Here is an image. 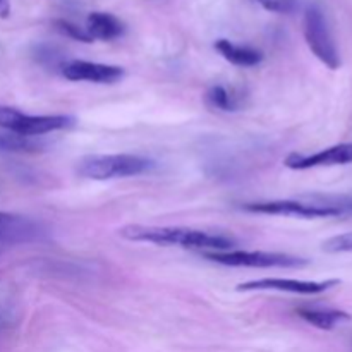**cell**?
<instances>
[{
  "label": "cell",
  "mask_w": 352,
  "mask_h": 352,
  "mask_svg": "<svg viewBox=\"0 0 352 352\" xmlns=\"http://www.w3.org/2000/svg\"><path fill=\"white\" fill-rule=\"evenodd\" d=\"M119 236L133 243H150L157 246H177L184 250H208L210 253L230 251L237 241L223 234L206 230L188 229V227H157V226H126L119 230Z\"/></svg>",
  "instance_id": "cell-1"
},
{
  "label": "cell",
  "mask_w": 352,
  "mask_h": 352,
  "mask_svg": "<svg viewBox=\"0 0 352 352\" xmlns=\"http://www.w3.org/2000/svg\"><path fill=\"white\" fill-rule=\"evenodd\" d=\"M153 168L150 158L140 155H88L82 157L76 165L78 175L93 181H109V179L134 177L146 174Z\"/></svg>",
  "instance_id": "cell-2"
},
{
  "label": "cell",
  "mask_w": 352,
  "mask_h": 352,
  "mask_svg": "<svg viewBox=\"0 0 352 352\" xmlns=\"http://www.w3.org/2000/svg\"><path fill=\"white\" fill-rule=\"evenodd\" d=\"M76 124L71 116H28L12 107L0 105V129L21 136H45L55 131L69 129Z\"/></svg>",
  "instance_id": "cell-3"
},
{
  "label": "cell",
  "mask_w": 352,
  "mask_h": 352,
  "mask_svg": "<svg viewBox=\"0 0 352 352\" xmlns=\"http://www.w3.org/2000/svg\"><path fill=\"white\" fill-rule=\"evenodd\" d=\"M206 260L226 267H248V268H301L308 265L305 258L292 256L285 253H270V251H222V253H206Z\"/></svg>",
  "instance_id": "cell-4"
},
{
  "label": "cell",
  "mask_w": 352,
  "mask_h": 352,
  "mask_svg": "<svg viewBox=\"0 0 352 352\" xmlns=\"http://www.w3.org/2000/svg\"><path fill=\"white\" fill-rule=\"evenodd\" d=\"M305 38L309 50L329 69L340 67V55L333 41L325 16L316 6L308 7L305 14Z\"/></svg>",
  "instance_id": "cell-5"
},
{
  "label": "cell",
  "mask_w": 352,
  "mask_h": 352,
  "mask_svg": "<svg viewBox=\"0 0 352 352\" xmlns=\"http://www.w3.org/2000/svg\"><path fill=\"white\" fill-rule=\"evenodd\" d=\"M243 210L250 213L261 215H280V217H299V219H325L337 217L342 213V208L337 205H322V203H305L296 199H277V201H256L246 203Z\"/></svg>",
  "instance_id": "cell-6"
},
{
  "label": "cell",
  "mask_w": 352,
  "mask_h": 352,
  "mask_svg": "<svg viewBox=\"0 0 352 352\" xmlns=\"http://www.w3.org/2000/svg\"><path fill=\"white\" fill-rule=\"evenodd\" d=\"M339 280H298V278H260V280H250L244 284L237 285L239 292H251V291H277V292H291V294H322L329 289L336 287Z\"/></svg>",
  "instance_id": "cell-7"
},
{
  "label": "cell",
  "mask_w": 352,
  "mask_h": 352,
  "mask_svg": "<svg viewBox=\"0 0 352 352\" xmlns=\"http://www.w3.org/2000/svg\"><path fill=\"white\" fill-rule=\"evenodd\" d=\"M62 74L69 81H86L96 85H113L124 78V69L119 65L98 64L88 60H71L62 65Z\"/></svg>",
  "instance_id": "cell-8"
},
{
  "label": "cell",
  "mask_w": 352,
  "mask_h": 352,
  "mask_svg": "<svg viewBox=\"0 0 352 352\" xmlns=\"http://www.w3.org/2000/svg\"><path fill=\"white\" fill-rule=\"evenodd\" d=\"M45 234L47 232L41 223L28 217L0 212V243L2 244L33 243V241H40Z\"/></svg>",
  "instance_id": "cell-9"
},
{
  "label": "cell",
  "mask_w": 352,
  "mask_h": 352,
  "mask_svg": "<svg viewBox=\"0 0 352 352\" xmlns=\"http://www.w3.org/2000/svg\"><path fill=\"white\" fill-rule=\"evenodd\" d=\"M352 162V144L342 143L330 146L327 150L313 155L292 153L285 158V167L292 170H306V168L325 167V165H346Z\"/></svg>",
  "instance_id": "cell-10"
},
{
  "label": "cell",
  "mask_w": 352,
  "mask_h": 352,
  "mask_svg": "<svg viewBox=\"0 0 352 352\" xmlns=\"http://www.w3.org/2000/svg\"><path fill=\"white\" fill-rule=\"evenodd\" d=\"M86 31L93 40L110 41L124 34V23L109 12H91L86 23Z\"/></svg>",
  "instance_id": "cell-11"
},
{
  "label": "cell",
  "mask_w": 352,
  "mask_h": 352,
  "mask_svg": "<svg viewBox=\"0 0 352 352\" xmlns=\"http://www.w3.org/2000/svg\"><path fill=\"white\" fill-rule=\"evenodd\" d=\"M215 48L226 60L234 65H239V67H254L263 60V54L260 50L236 45L229 40H219L215 43Z\"/></svg>",
  "instance_id": "cell-12"
},
{
  "label": "cell",
  "mask_w": 352,
  "mask_h": 352,
  "mask_svg": "<svg viewBox=\"0 0 352 352\" xmlns=\"http://www.w3.org/2000/svg\"><path fill=\"white\" fill-rule=\"evenodd\" d=\"M47 148L48 141L43 136H21L0 131V151L3 153H40Z\"/></svg>",
  "instance_id": "cell-13"
},
{
  "label": "cell",
  "mask_w": 352,
  "mask_h": 352,
  "mask_svg": "<svg viewBox=\"0 0 352 352\" xmlns=\"http://www.w3.org/2000/svg\"><path fill=\"white\" fill-rule=\"evenodd\" d=\"M298 315L309 325L316 327L320 330H332L340 323L349 322L351 316L344 311L337 309H322V308H299Z\"/></svg>",
  "instance_id": "cell-14"
},
{
  "label": "cell",
  "mask_w": 352,
  "mask_h": 352,
  "mask_svg": "<svg viewBox=\"0 0 352 352\" xmlns=\"http://www.w3.org/2000/svg\"><path fill=\"white\" fill-rule=\"evenodd\" d=\"M206 103H208L212 109L222 110V112H236L241 110L243 107V93L236 91L232 88H227L223 85H215L206 91L205 95Z\"/></svg>",
  "instance_id": "cell-15"
},
{
  "label": "cell",
  "mask_w": 352,
  "mask_h": 352,
  "mask_svg": "<svg viewBox=\"0 0 352 352\" xmlns=\"http://www.w3.org/2000/svg\"><path fill=\"white\" fill-rule=\"evenodd\" d=\"M323 251L327 253H352V232L327 239L323 243Z\"/></svg>",
  "instance_id": "cell-16"
},
{
  "label": "cell",
  "mask_w": 352,
  "mask_h": 352,
  "mask_svg": "<svg viewBox=\"0 0 352 352\" xmlns=\"http://www.w3.org/2000/svg\"><path fill=\"white\" fill-rule=\"evenodd\" d=\"M55 28H57L62 34H65V36L72 38V40H76V41H82V43H91L93 41V38L89 36L88 31L81 30V28L76 26V24H72V23H69V21H64V19L55 21Z\"/></svg>",
  "instance_id": "cell-17"
},
{
  "label": "cell",
  "mask_w": 352,
  "mask_h": 352,
  "mask_svg": "<svg viewBox=\"0 0 352 352\" xmlns=\"http://www.w3.org/2000/svg\"><path fill=\"white\" fill-rule=\"evenodd\" d=\"M263 9L275 14H292L298 9V0H256Z\"/></svg>",
  "instance_id": "cell-18"
},
{
  "label": "cell",
  "mask_w": 352,
  "mask_h": 352,
  "mask_svg": "<svg viewBox=\"0 0 352 352\" xmlns=\"http://www.w3.org/2000/svg\"><path fill=\"white\" fill-rule=\"evenodd\" d=\"M10 14L9 0H0V19H7Z\"/></svg>",
  "instance_id": "cell-19"
}]
</instances>
